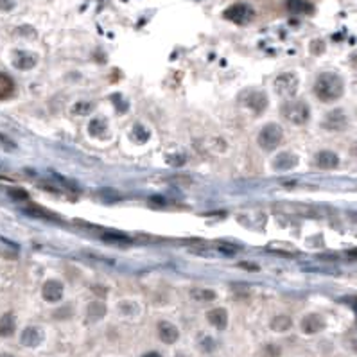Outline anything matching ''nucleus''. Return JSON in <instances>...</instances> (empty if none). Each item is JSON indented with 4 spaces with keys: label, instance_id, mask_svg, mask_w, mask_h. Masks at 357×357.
<instances>
[{
    "label": "nucleus",
    "instance_id": "f257e3e1",
    "mask_svg": "<svg viewBox=\"0 0 357 357\" xmlns=\"http://www.w3.org/2000/svg\"><path fill=\"white\" fill-rule=\"evenodd\" d=\"M345 94V81L336 72H321L314 83V95L321 102L339 101Z\"/></svg>",
    "mask_w": 357,
    "mask_h": 357
},
{
    "label": "nucleus",
    "instance_id": "f03ea898",
    "mask_svg": "<svg viewBox=\"0 0 357 357\" xmlns=\"http://www.w3.org/2000/svg\"><path fill=\"white\" fill-rule=\"evenodd\" d=\"M280 113L285 121H289L291 124H305L310 117V108L305 101H289L285 104H282Z\"/></svg>",
    "mask_w": 357,
    "mask_h": 357
},
{
    "label": "nucleus",
    "instance_id": "7ed1b4c3",
    "mask_svg": "<svg viewBox=\"0 0 357 357\" xmlns=\"http://www.w3.org/2000/svg\"><path fill=\"white\" fill-rule=\"evenodd\" d=\"M282 139H284V131H282V128L278 124L270 122V124H266L262 129H260L259 139L257 140H259V146L262 147L264 151L271 153V151H275L278 146H280Z\"/></svg>",
    "mask_w": 357,
    "mask_h": 357
},
{
    "label": "nucleus",
    "instance_id": "20e7f679",
    "mask_svg": "<svg viewBox=\"0 0 357 357\" xmlns=\"http://www.w3.org/2000/svg\"><path fill=\"white\" fill-rule=\"evenodd\" d=\"M298 77L293 72H282L275 79V92L284 99H293L298 92Z\"/></svg>",
    "mask_w": 357,
    "mask_h": 357
},
{
    "label": "nucleus",
    "instance_id": "39448f33",
    "mask_svg": "<svg viewBox=\"0 0 357 357\" xmlns=\"http://www.w3.org/2000/svg\"><path fill=\"white\" fill-rule=\"evenodd\" d=\"M222 16H225L226 20H230V22L237 24V26H246V24H250L253 20L255 11H253L252 6L239 2V4H233V6H230L228 9H225Z\"/></svg>",
    "mask_w": 357,
    "mask_h": 357
},
{
    "label": "nucleus",
    "instance_id": "423d86ee",
    "mask_svg": "<svg viewBox=\"0 0 357 357\" xmlns=\"http://www.w3.org/2000/svg\"><path fill=\"white\" fill-rule=\"evenodd\" d=\"M273 208L282 214H291V215H305V217H316L318 210L314 207L303 203H295V201H278L273 205Z\"/></svg>",
    "mask_w": 357,
    "mask_h": 357
},
{
    "label": "nucleus",
    "instance_id": "0eeeda50",
    "mask_svg": "<svg viewBox=\"0 0 357 357\" xmlns=\"http://www.w3.org/2000/svg\"><path fill=\"white\" fill-rule=\"evenodd\" d=\"M323 128L334 129V131H343V129L348 128V117L345 115L341 108L332 109L323 121Z\"/></svg>",
    "mask_w": 357,
    "mask_h": 357
},
{
    "label": "nucleus",
    "instance_id": "6e6552de",
    "mask_svg": "<svg viewBox=\"0 0 357 357\" xmlns=\"http://www.w3.org/2000/svg\"><path fill=\"white\" fill-rule=\"evenodd\" d=\"M298 157L291 151H284V153H278L273 158V169L277 172H287L293 171L295 167H298Z\"/></svg>",
    "mask_w": 357,
    "mask_h": 357
},
{
    "label": "nucleus",
    "instance_id": "1a4fd4ad",
    "mask_svg": "<svg viewBox=\"0 0 357 357\" xmlns=\"http://www.w3.org/2000/svg\"><path fill=\"white\" fill-rule=\"evenodd\" d=\"M63 284L58 280H47L41 287V296H43L45 302L49 303H56L63 298Z\"/></svg>",
    "mask_w": 357,
    "mask_h": 357
},
{
    "label": "nucleus",
    "instance_id": "9d476101",
    "mask_svg": "<svg viewBox=\"0 0 357 357\" xmlns=\"http://www.w3.org/2000/svg\"><path fill=\"white\" fill-rule=\"evenodd\" d=\"M45 339V334L40 327H27L26 330L20 336V343L24 346H29V348H34V346L41 345V341Z\"/></svg>",
    "mask_w": 357,
    "mask_h": 357
},
{
    "label": "nucleus",
    "instance_id": "9b49d317",
    "mask_svg": "<svg viewBox=\"0 0 357 357\" xmlns=\"http://www.w3.org/2000/svg\"><path fill=\"white\" fill-rule=\"evenodd\" d=\"M302 332L305 334H318L325 328V320L320 316V314H307V316L302 318Z\"/></svg>",
    "mask_w": 357,
    "mask_h": 357
},
{
    "label": "nucleus",
    "instance_id": "f8f14e48",
    "mask_svg": "<svg viewBox=\"0 0 357 357\" xmlns=\"http://www.w3.org/2000/svg\"><path fill=\"white\" fill-rule=\"evenodd\" d=\"M36 63H38L36 54L27 52V51H16L15 58H13V65L18 70H31L36 66Z\"/></svg>",
    "mask_w": 357,
    "mask_h": 357
},
{
    "label": "nucleus",
    "instance_id": "ddd939ff",
    "mask_svg": "<svg viewBox=\"0 0 357 357\" xmlns=\"http://www.w3.org/2000/svg\"><path fill=\"white\" fill-rule=\"evenodd\" d=\"M158 336H160V339L165 345H172V343L178 341L180 330L176 325L169 323V321H160V323H158Z\"/></svg>",
    "mask_w": 357,
    "mask_h": 357
},
{
    "label": "nucleus",
    "instance_id": "4468645a",
    "mask_svg": "<svg viewBox=\"0 0 357 357\" xmlns=\"http://www.w3.org/2000/svg\"><path fill=\"white\" fill-rule=\"evenodd\" d=\"M244 102L255 113H262L267 108V95L264 92H252V94L246 95Z\"/></svg>",
    "mask_w": 357,
    "mask_h": 357
},
{
    "label": "nucleus",
    "instance_id": "2eb2a0df",
    "mask_svg": "<svg viewBox=\"0 0 357 357\" xmlns=\"http://www.w3.org/2000/svg\"><path fill=\"white\" fill-rule=\"evenodd\" d=\"M207 320H208V323L214 325L217 330H225L226 325H228V313H226V309H222V307H217V309L208 310Z\"/></svg>",
    "mask_w": 357,
    "mask_h": 357
},
{
    "label": "nucleus",
    "instance_id": "dca6fc26",
    "mask_svg": "<svg viewBox=\"0 0 357 357\" xmlns=\"http://www.w3.org/2000/svg\"><path fill=\"white\" fill-rule=\"evenodd\" d=\"M316 164H318V167L323 169V171H330V169H336L339 165V157L334 153V151L325 149L318 154Z\"/></svg>",
    "mask_w": 357,
    "mask_h": 357
},
{
    "label": "nucleus",
    "instance_id": "f3484780",
    "mask_svg": "<svg viewBox=\"0 0 357 357\" xmlns=\"http://www.w3.org/2000/svg\"><path fill=\"white\" fill-rule=\"evenodd\" d=\"M88 133L94 139H102V137L108 135V121L102 119V117H95L88 122Z\"/></svg>",
    "mask_w": 357,
    "mask_h": 357
},
{
    "label": "nucleus",
    "instance_id": "a211bd4d",
    "mask_svg": "<svg viewBox=\"0 0 357 357\" xmlns=\"http://www.w3.org/2000/svg\"><path fill=\"white\" fill-rule=\"evenodd\" d=\"M16 328V320L13 313H6L0 316V338H9Z\"/></svg>",
    "mask_w": 357,
    "mask_h": 357
},
{
    "label": "nucleus",
    "instance_id": "6ab92c4d",
    "mask_svg": "<svg viewBox=\"0 0 357 357\" xmlns=\"http://www.w3.org/2000/svg\"><path fill=\"white\" fill-rule=\"evenodd\" d=\"M287 9L293 15H310L314 11L313 4L307 0H287Z\"/></svg>",
    "mask_w": 357,
    "mask_h": 357
},
{
    "label": "nucleus",
    "instance_id": "aec40b11",
    "mask_svg": "<svg viewBox=\"0 0 357 357\" xmlns=\"http://www.w3.org/2000/svg\"><path fill=\"white\" fill-rule=\"evenodd\" d=\"M101 239L106 242H113V244H128L131 239H129L126 233L122 232H115V230H102Z\"/></svg>",
    "mask_w": 357,
    "mask_h": 357
},
{
    "label": "nucleus",
    "instance_id": "412c9836",
    "mask_svg": "<svg viewBox=\"0 0 357 357\" xmlns=\"http://www.w3.org/2000/svg\"><path fill=\"white\" fill-rule=\"evenodd\" d=\"M15 94V83L9 76L0 72V101H6Z\"/></svg>",
    "mask_w": 357,
    "mask_h": 357
},
{
    "label": "nucleus",
    "instance_id": "4be33fe9",
    "mask_svg": "<svg viewBox=\"0 0 357 357\" xmlns=\"http://www.w3.org/2000/svg\"><path fill=\"white\" fill-rule=\"evenodd\" d=\"M26 212L29 215H33V217L47 219V221H61V217H59V215L52 214V212H49L47 208H41V207H38V205H31Z\"/></svg>",
    "mask_w": 357,
    "mask_h": 357
},
{
    "label": "nucleus",
    "instance_id": "5701e85b",
    "mask_svg": "<svg viewBox=\"0 0 357 357\" xmlns=\"http://www.w3.org/2000/svg\"><path fill=\"white\" fill-rule=\"evenodd\" d=\"M106 314V305L102 302H92L86 307V320L88 321H97Z\"/></svg>",
    "mask_w": 357,
    "mask_h": 357
},
{
    "label": "nucleus",
    "instance_id": "b1692460",
    "mask_svg": "<svg viewBox=\"0 0 357 357\" xmlns=\"http://www.w3.org/2000/svg\"><path fill=\"white\" fill-rule=\"evenodd\" d=\"M190 295H192V298H194V300H197V302H212V300H215V296H217V293L212 291V289L194 287L192 291H190Z\"/></svg>",
    "mask_w": 357,
    "mask_h": 357
},
{
    "label": "nucleus",
    "instance_id": "393cba45",
    "mask_svg": "<svg viewBox=\"0 0 357 357\" xmlns=\"http://www.w3.org/2000/svg\"><path fill=\"white\" fill-rule=\"evenodd\" d=\"M293 325L291 318L289 316H275L273 320H271V328H273L275 332H285L289 330Z\"/></svg>",
    "mask_w": 357,
    "mask_h": 357
},
{
    "label": "nucleus",
    "instance_id": "a878e982",
    "mask_svg": "<svg viewBox=\"0 0 357 357\" xmlns=\"http://www.w3.org/2000/svg\"><path fill=\"white\" fill-rule=\"evenodd\" d=\"M131 135H133V139H135L139 144H144V142H147V140H149L151 133H149V129H146L142 124H135V126H133Z\"/></svg>",
    "mask_w": 357,
    "mask_h": 357
},
{
    "label": "nucleus",
    "instance_id": "bb28decb",
    "mask_svg": "<svg viewBox=\"0 0 357 357\" xmlns=\"http://www.w3.org/2000/svg\"><path fill=\"white\" fill-rule=\"evenodd\" d=\"M92 111H94V104L92 102H76L72 108V113H76V115H88Z\"/></svg>",
    "mask_w": 357,
    "mask_h": 357
},
{
    "label": "nucleus",
    "instance_id": "cd10ccee",
    "mask_svg": "<svg viewBox=\"0 0 357 357\" xmlns=\"http://www.w3.org/2000/svg\"><path fill=\"white\" fill-rule=\"evenodd\" d=\"M8 192H9V196H11L13 199H18V201H26L27 197H29V194H27V190L18 189V187H11V189H9Z\"/></svg>",
    "mask_w": 357,
    "mask_h": 357
},
{
    "label": "nucleus",
    "instance_id": "c85d7f7f",
    "mask_svg": "<svg viewBox=\"0 0 357 357\" xmlns=\"http://www.w3.org/2000/svg\"><path fill=\"white\" fill-rule=\"evenodd\" d=\"M215 248H217L219 252L222 253V255H228V257H232V255H235V253H237L235 246L226 244V242H217V244H215Z\"/></svg>",
    "mask_w": 357,
    "mask_h": 357
},
{
    "label": "nucleus",
    "instance_id": "c756f323",
    "mask_svg": "<svg viewBox=\"0 0 357 357\" xmlns=\"http://www.w3.org/2000/svg\"><path fill=\"white\" fill-rule=\"evenodd\" d=\"M310 52H313L314 56H320L325 52V41L323 40H314L310 41Z\"/></svg>",
    "mask_w": 357,
    "mask_h": 357
},
{
    "label": "nucleus",
    "instance_id": "7c9ffc66",
    "mask_svg": "<svg viewBox=\"0 0 357 357\" xmlns=\"http://www.w3.org/2000/svg\"><path fill=\"white\" fill-rule=\"evenodd\" d=\"M277 248H280V250H284V255H296V250L293 248V246H284V244H267V250H277Z\"/></svg>",
    "mask_w": 357,
    "mask_h": 357
},
{
    "label": "nucleus",
    "instance_id": "2f4dec72",
    "mask_svg": "<svg viewBox=\"0 0 357 357\" xmlns=\"http://www.w3.org/2000/svg\"><path fill=\"white\" fill-rule=\"evenodd\" d=\"M16 6V0H0V11H11Z\"/></svg>",
    "mask_w": 357,
    "mask_h": 357
},
{
    "label": "nucleus",
    "instance_id": "473e14b6",
    "mask_svg": "<svg viewBox=\"0 0 357 357\" xmlns=\"http://www.w3.org/2000/svg\"><path fill=\"white\" fill-rule=\"evenodd\" d=\"M266 352H267L266 357H278L280 355V348H278V346H273V345H267Z\"/></svg>",
    "mask_w": 357,
    "mask_h": 357
},
{
    "label": "nucleus",
    "instance_id": "72a5a7b5",
    "mask_svg": "<svg viewBox=\"0 0 357 357\" xmlns=\"http://www.w3.org/2000/svg\"><path fill=\"white\" fill-rule=\"evenodd\" d=\"M239 267H242V270H248V271H260V266L252 264V262H241V264H239Z\"/></svg>",
    "mask_w": 357,
    "mask_h": 357
},
{
    "label": "nucleus",
    "instance_id": "f704fd0d",
    "mask_svg": "<svg viewBox=\"0 0 357 357\" xmlns=\"http://www.w3.org/2000/svg\"><path fill=\"white\" fill-rule=\"evenodd\" d=\"M167 162L176 167V165H182L183 162H185V157H176V158L174 157H167Z\"/></svg>",
    "mask_w": 357,
    "mask_h": 357
},
{
    "label": "nucleus",
    "instance_id": "c9c22d12",
    "mask_svg": "<svg viewBox=\"0 0 357 357\" xmlns=\"http://www.w3.org/2000/svg\"><path fill=\"white\" fill-rule=\"evenodd\" d=\"M201 346H203L205 350H208V352H210V350H214V339H212V338H205V341L201 343Z\"/></svg>",
    "mask_w": 357,
    "mask_h": 357
},
{
    "label": "nucleus",
    "instance_id": "e433bc0d",
    "mask_svg": "<svg viewBox=\"0 0 357 357\" xmlns=\"http://www.w3.org/2000/svg\"><path fill=\"white\" fill-rule=\"evenodd\" d=\"M0 144H4V146H8L9 149H11V147H15V144H13V142H9V140H8V137H4V135H0Z\"/></svg>",
    "mask_w": 357,
    "mask_h": 357
},
{
    "label": "nucleus",
    "instance_id": "4c0bfd02",
    "mask_svg": "<svg viewBox=\"0 0 357 357\" xmlns=\"http://www.w3.org/2000/svg\"><path fill=\"white\" fill-rule=\"evenodd\" d=\"M142 357H162V355L158 352H149V353H144Z\"/></svg>",
    "mask_w": 357,
    "mask_h": 357
},
{
    "label": "nucleus",
    "instance_id": "58836bf2",
    "mask_svg": "<svg viewBox=\"0 0 357 357\" xmlns=\"http://www.w3.org/2000/svg\"><path fill=\"white\" fill-rule=\"evenodd\" d=\"M151 203H160V205H164V199H162V197H151Z\"/></svg>",
    "mask_w": 357,
    "mask_h": 357
},
{
    "label": "nucleus",
    "instance_id": "ea45409f",
    "mask_svg": "<svg viewBox=\"0 0 357 357\" xmlns=\"http://www.w3.org/2000/svg\"><path fill=\"white\" fill-rule=\"evenodd\" d=\"M0 357H13L11 353H0Z\"/></svg>",
    "mask_w": 357,
    "mask_h": 357
},
{
    "label": "nucleus",
    "instance_id": "a19ab883",
    "mask_svg": "<svg viewBox=\"0 0 357 357\" xmlns=\"http://www.w3.org/2000/svg\"><path fill=\"white\" fill-rule=\"evenodd\" d=\"M176 357H185V355H182V353H180V355H176Z\"/></svg>",
    "mask_w": 357,
    "mask_h": 357
}]
</instances>
